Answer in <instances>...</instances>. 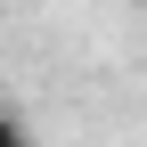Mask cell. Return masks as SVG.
I'll return each mask as SVG.
<instances>
[{"instance_id":"1","label":"cell","mask_w":147,"mask_h":147,"mask_svg":"<svg viewBox=\"0 0 147 147\" xmlns=\"http://www.w3.org/2000/svg\"><path fill=\"white\" fill-rule=\"evenodd\" d=\"M0 147H33V131H25V123L8 115V106H0Z\"/></svg>"}]
</instances>
